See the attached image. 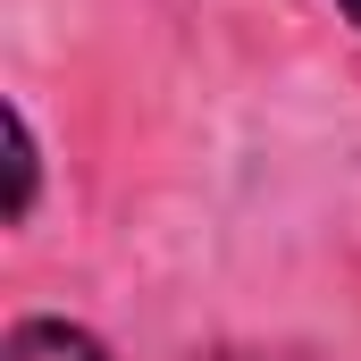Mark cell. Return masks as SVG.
Wrapping results in <instances>:
<instances>
[{"mask_svg": "<svg viewBox=\"0 0 361 361\" xmlns=\"http://www.w3.org/2000/svg\"><path fill=\"white\" fill-rule=\"evenodd\" d=\"M0 361H118V353L68 311H17L0 336Z\"/></svg>", "mask_w": 361, "mask_h": 361, "instance_id": "1", "label": "cell"}, {"mask_svg": "<svg viewBox=\"0 0 361 361\" xmlns=\"http://www.w3.org/2000/svg\"><path fill=\"white\" fill-rule=\"evenodd\" d=\"M0 126H8V202H0V219L8 227H34V210H42V135H34L25 101H8Z\"/></svg>", "mask_w": 361, "mask_h": 361, "instance_id": "2", "label": "cell"}, {"mask_svg": "<svg viewBox=\"0 0 361 361\" xmlns=\"http://www.w3.org/2000/svg\"><path fill=\"white\" fill-rule=\"evenodd\" d=\"M210 361H244V353H210Z\"/></svg>", "mask_w": 361, "mask_h": 361, "instance_id": "4", "label": "cell"}, {"mask_svg": "<svg viewBox=\"0 0 361 361\" xmlns=\"http://www.w3.org/2000/svg\"><path fill=\"white\" fill-rule=\"evenodd\" d=\"M328 8H336V17H345V25L361 34V0H328Z\"/></svg>", "mask_w": 361, "mask_h": 361, "instance_id": "3", "label": "cell"}]
</instances>
